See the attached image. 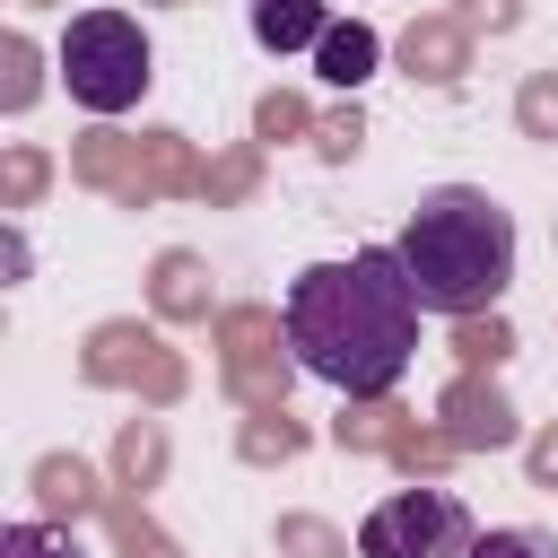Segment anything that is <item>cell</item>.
I'll use <instances>...</instances> for the list:
<instances>
[{"mask_svg": "<svg viewBox=\"0 0 558 558\" xmlns=\"http://www.w3.org/2000/svg\"><path fill=\"white\" fill-rule=\"evenodd\" d=\"M279 323L296 366L349 401L392 392L418 357V288L392 244H357L349 262H305L279 296Z\"/></svg>", "mask_w": 558, "mask_h": 558, "instance_id": "1", "label": "cell"}, {"mask_svg": "<svg viewBox=\"0 0 558 558\" xmlns=\"http://www.w3.org/2000/svg\"><path fill=\"white\" fill-rule=\"evenodd\" d=\"M392 253H401V270H410V288H418V314L471 323V314H488V305L506 296V279H514V218H506V201L480 192V183H436V192H418V209H410V227L392 235Z\"/></svg>", "mask_w": 558, "mask_h": 558, "instance_id": "2", "label": "cell"}, {"mask_svg": "<svg viewBox=\"0 0 558 558\" xmlns=\"http://www.w3.org/2000/svg\"><path fill=\"white\" fill-rule=\"evenodd\" d=\"M148 78H157V52H148L140 17H122V9H78V17L61 26V87H70V105H87V113H131V105L148 96Z\"/></svg>", "mask_w": 558, "mask_h": 558, "instance_id": "3", "label": "cell"}, {"mask_svg": "<svg viewBox=\"0 0 558 558\" xmlns=\"http://www.w3.org/2000/svg\"><path fill=\"white\" fill-rule=\"evenodd\" d=\"M471 514L453 488H401L357 523V558H471Z\"/></svg>", "mask_w": 558, "mask_h": 558, "instance_id": "4", "label": "cell"}, {"mask_svg": "<svg viewBox=\"0 0 558 558\" xmlns=\"http://www.w3.org/2000/svg\"><path fill=\"white\" fill-rule=\"evenodd\" d=\"M323 0H253V44L262 52H296V44H323Z\"/></svg>", "mask_w": 558, "mask_h": 558, "instance_id": "5", "label": "cell"}, {"mask_svg": "<svg viewBox=\"0 0 558 558\" xmlns=\"http://www.w3.org/2000/svg\"><path fill=\"white\" fill-rule=\"evenodd\" d=\"M366 70H375V35H366L357 17H349V26H323V78H331V87H357Z\"/></svg>", "mask_w": 558, "mask_h": 558, "instance_id": "6", "label": "cell"}, {"mask_svg": "<svg viewBox=\"0 0 558 558\" xmlns=\"http://www.w3.org/2000/svg\"><path fill=\"white\" fill-rule=\"evenodd\" d=\"M401 61H410V70H427V78H453L462 44H453V26H410V35H401Z\"/></svg>", "mask_w": 558, "mask_h": 558, "instance_id": "7", "label": "cell"}, {"mask_svg": "<svg viewBox=\"0 0 558 558\" xmlns=\"http://www.w3.org/2000/svg\"><path fill=\"white\" fill-rule=\"evenodd\" d=\"M0 558H87L70 532H44V523H0Z\"/></svg>", "mask_w": 558, "mask_h": 558, "instance_id": "8", "label": "cell"}, {"mask_svg": "<svg viewBox=\"0 0 558 558\" xmlns=\"http://www.w3.org/2000/svg\"><path fill=\"white\" fill-rule=\"evenodd\" d=\"M26 96H35V52H26V44H17V35H0V105H9V113H17V105H26Z\"/></svg>", "mask_w": 558, "mask_h": 558, "instance_id": "9", "label": "cell"}, {"mask_svg": "<svg viewBox=\"0 0 558 558\" xmlns=\"http://www.w3.org/2000/svg\"><path fill=\"white\" fill-rule=\"evenodd\" d=\"M35 488H44V506H70V514H78V506H87V497H96V488H87V471H78V462H44V471H35Z\"/></svg>", "mask_w": 558, "mask_h": 558, "instance_id": "10", "label": "cell"}, {"mask_svg": "<svg viewBox=\"0 0 558 558\" xmlns=\"http://www.w3.org/2000/svg\"><path fill=\"white\" fill-rule=\"evenodd\" d=\"M471 558H558V549H549L541 532H480Z\"/></svg>", "mask_w": 558, "mask_h": 558, "instance_id": "11", "label": "cell"}, {"mask_svg": "<svg viewBox=\"0 0 558 558\" xmlns=\"http://www.w3.org/2000/svg\"><path fill=\"white\" fill-rule=\"evenodd\" d=\"M523 122L532 131H558V78H532L523 87Z\"/></svg>", "mask_w": 558, "mask_h": 558, "instance_id": "12", "label": "cell"}, {"mask_svg": "<svg viewBox=\"0 0 558 558\" xmlns=\"http://www.w3.org/2000/svg\"><path fill=\"white\" fill-rule=\"evenodd\" d=\"M471 17H488V26H514V0H471Z\"/></svg>", "mask_w": 558, "mask_h": 558, "instance_id": "13", "label": "cell"}]
</instances>
